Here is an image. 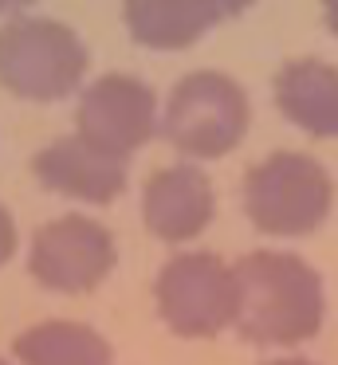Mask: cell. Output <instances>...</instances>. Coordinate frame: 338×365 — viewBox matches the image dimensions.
<instances>
[{"instance_id":"obj_16","label":"cell","mask_w":338,"mask_h":365,"mask_svg":"<svg viewBox=\"0 0 338 365\" xmlns=\"http://www.w3.org/2000/svg\"><path fill=\"white\" fill-rule=\"evenodd\" d=\"M0 365H12V361H8V357H0Z\"/></svg>"},{"instance_id":"obj_10","label":"cell","mask_w":338,"mask_h":365,"mask_svg":"<svg viewBox=\"0 0 338 365\" xmlns=\"http://www.w3.org/2000/svg\"><path fill=\"white\" fill-rule=\"evenodd\" d=\"M275 106L291 126L314 138H338V67L319 56H299L275 71Z\"/></svg>"},{"instance_id":"obj_9","label":"cell","mask_w":338,"mask_h":365,"mask_svg":"<svg viewBox=\"0 0 338 365\" xmlns=\"http://www.w3.org/2000/svg\"><path fill=\"white\" fill-rule=\"evenodd\" d=\"M31 173L51 192L86 200V205H110L122 197L126 181H130L126 158L106 153L102 145L86 142L83 134H63L47 142L44 150H36Z\"/></svg>"},{"instance_id":"obj_12","label":"cell","mask_w":338,"mask_h":365,"mask_svg":"<svg viewBox=\"0 0 338 365\" xmlns=\"http://www.w3.org/2000/svg\"><path fill=\"white\" fill-rule=\"evenodd\" d=\"M12 354L20 365H114L106 334L71 318H47L20 330Z\"/></svg>"},{"instance_id":"obj_4","label":"cell","mask_w":338,"mask_h":365,"mask_svg":"<svg viewBox=\"0 0 338 365\" xmlns=\"http://www.w3.org/2000/svg\"><path fill=\"white\" fill-rule=\"evenodd\" d=\"M252 126L248 91L224 71H189L173 83L161 110V134L177 153L212 161L232 153Z\"/></svg>"},{"instance_id":"obj_2","label":"cell","mask_w":338,"mask_h":365,"mask_svg":"<svg viewBox=\"0 0 338 365\" xmlns=\"http://www.w3.org/2000/svg\"><path fill=\"white\" fill-rule=\"evenodd\" d=\"M334 205L327 165L303 150H275L244 177V212L267 236H311Z\"/></svg>"},{"instance_id":"obj_14","label":"cell","mask_w":338,"mask_h":365,"mask_svg":"<svg viewBox=\"0 0 338 365\" xmlns=\"http://www.w3.org/2000/svg\"><path fill=\"white\" fill-rule=\"evenodd\" d=\"M264 365H314V361H311V357H299L295 354V357H272V361H264Z\"/></svg>"},{"instance_id":"obj_6","label":"cell","mask_w":338,"mask_h":365,"mask_svg":"<svg viewBox=\"0 0 338 365\" xmlns=\"http://www.w3.org/2000/svg\"><path fill=\"white\" fill-rule=\"evenodd\" d=\"M114 232L94 216L63 212L39 224L28 244V271L39 287L59 294H86L114 271Z\"/></svg>"},{"instance_id":"obj_11","label":"cell","mask_w":338,"mask_h":365,"mask_svg":"<svg viewBox=\"0 0 338 365\" xmlns=\"http://www.w3.org/2000/svg\"><path fill=\"white\" fill-rule=\"evenodd\" d=\"M122 16L138 43L157 51H177L197 43L204 32H212L228 16V9L224 4H197V0H177V4L138 0V4H126Z\"/></svg>"},{"instance_id":"obj_3","label":"cell","mask_w":338,"mask_h":365,"mask_svg":"<svg viewBox=\"0 0 338 365\" xmlns=\"http://www.w3.org/2000/svg\"><path fill=\"white\" fill-rule=\"evenodd\" d=\"M86 75V43L51 16H12L0 24V87L28 103L67 98Z\"/></svg>"},{"instance_id":"obj_5","label":"cell","mask_w":338,"mask_h":365,"mask_svg":"<svg viewBox=\"0 0 338 365\" xmlns=\"http://www.w3.org/2000/svg\"><path fill=\"white\" fill-rule=\"evenodd\" d=\"M154 302L177 338H217L236 326V275L217 252H177L157 267Z\"/></svg>"},{"instance_id":"obj_13","label":"cell","mask_w":338,"mask_h":365,"mask_svg":"<svg viewBox=\"0 0 338 365\" xmlns=\"http://www.w3.org/2000/svg\"><path fill=\"white\" fill-rule=\"evenodd\" d=\"M16 255V220L4 205H0V267Z\"/></svg>"},{"instance_id":"obj_15","label":"cell","mask_w":338,"mask_h":365,"mask_svg":"<svg viewBox=\"0 0 338 365\" xmlns=\"http://www.w3.org/2000/svg\"><path fill=\"white\" fill-rule=\"evenodd\" d=\"M322 20H327V28L338 36V4H330V9H327V16H322Z\"/></svg>"},{"instance_id":"obj_8","label":"cell","mask_w":338,"mask_h":365,"mask_svg":"<svg viewBox=\"0 0 338 365\" xmlns=\"http://www.w3.org/2000/svg\"><path fill=\"white\" fill-rule=\"evenodd\" d=\"M217 216V189L212 177L197 161H177L149 173L141 189V220L165 244H189Z\"/></svg>"},{"instance_id":"obj_7","label":"cell","mask_w":338,"mask_h":365,"mask_svg":"<svg viewBox=\"0 0 338 365\" xmlns=\"http://www.w3.org/2000/svg\"><path fill=\"white\" fill-rule=\"evenodd\" d=\"M75 126V134H83L86 142L118 158H130L157 130V95L138 75L106 71L79 95Z\"/></svg>"},{"instance_id":"obj_1","label":"cell","mask_w":338,"mask_h":365,"mask_svg":"<svg viewBox=\"0 0 338 365\" xmlns=\"http://www.w3.org/2000/svg\"><path fill=\"white\" fill-rule=\"evenodd\" d=\"M236 330L256 346H299L322 330L327 287L295 252L259 247L232 263Z\"/></svg>"}]
</instances>
